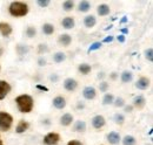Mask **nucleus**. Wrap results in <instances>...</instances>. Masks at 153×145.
Instances as JSON below:
<instances>
[{
	"label": "nucleus",
	"instance_id": "obj_1",
	"mask_svg": "<svg viewBox=\"0 0 153 145\" xmlns=\"http://www.w3.org/2000/svg\"><path fill=\"white\" fill-rule=\"evenodd\" d=\"M16 103H17V107L18 110L22 114H28L33 110L34 107V102H33V98L32 96L27 95V94H24V95H19L17 98H16Z\"/></svg>",
	"mask_w": 153,
	"mask_h": 145
},
{
	"label": "nucleus",
	"instance_id": "obj_2",
	"mask_svg": "<svg viewBox=\"0 0 153 145\" xmlns=\"http://www.w3.org/2000/svg\"><path fill=\"white\" fill-rule=\"evenodd\" d=\"M28 10H30L28 5L22 1H13V2H11V5L8 7L10 14L14 18H21V17L27 15Z\"/></svg>",
	"mask_w": 153,
	"mask_h": 145
},
{
	"label": "nucleus",
	"instance_id": "obj_3",
	"mask_svg": "<svg viewBox=\"0 0 153 145\" xmlns=\"http://www.w3.org/2000/svg\"><path fill=\"white\" fill-rule=\"evenodd\" d=\"M13 124V117L6 111H0V130L8 131Z\"/></svg>",
	"mask_w": 153,
	"mask_h": 145
},
{
	"label": "nucleus",
	"instance_id": "obj_4",
	"mask_svg": "<svg viewBox=\"0 0 153 145\" xmlns=\"http://www.w3.org/2000/svg\"><path fill=\"white\" fill-rule=\"evenodd\" d=\"M60 141V135L57 132H50L44 137V144L45 145H57Z\"/></svg>",
	"mask_w": 153,
	"mask_h": 145
},
{
	"label": "nucleus",
	"instance_id": "obj_5",
	"mask_svg": "<svg viewBox=\"0 0 153 145\" xmlns=\"http://www.w3.org/2000/svg\"><path fill=\"white\" fill-rule=\"evenodd\" d=\"M11 90H12L11 84H10L7 81L0 80V101L4 100V98L11 92Z\"/></svg>",
	"mask_w": 153,
	"mask_h": 145
},
{
	"label": "nucleus",
	"instance_id": "obj_6",
	"mask_svg": "<svg viewBox=\"0 0 153 145\" xmlns=\"http://www.w3.org/2000/svg\"><path fill=\"white\" fill-rule=\"evenodd\" d=\"M91 123H92V127H94V129L100 130L101 127H105V124H106V119H105V117L101 116V115H96V116L92 118Z\"/></svg>",
	"mask_w": 153,
	"mask_h": 145
},
{
	"label": "nucleus",
	"instance_id": "obj_7",
	"mask_svg": "<svg viewBox=\"0 0 153 145\" xmlns=\"http://www.w3.org/2000/svg\"><path fill=\"white\" fill-rule=\"evenodd\" d=\"M82 96H84V98L85 100H87V101H91V100H94L97 96V90L94 87H91V86H88V87H85L84 88V90H82Z\"/></svg>",
	"mask_w": 153,
	"mask_h": 145
},
{
	"label": "nucleus",
	"instance_id": "obj_8",
	"mask_svg": "<svg viewBox=\"0 0 153 145\" xmlns=\"http://www.w3.org/2000/svg\"><path fill=\"white\" fill-rule=\"evenodd\" d=\"M64 88L67 91H74L78 88V81L72 78V77H68L64 81Z\"/></svg>",
	"mask_w": 153,
	"mask_h": 145
},
{
	"label": "nucleus",
	"instance_id": "obj_9",
	"mask_svg": "<svg viewBox=\"0 0 153 145\" xmlns=\"http://www.w3.org/2000/svg\"><path fill=\"white\" fill-rule=\"evenodd\" d=\"M12 26L7 22H0V34L4 37H7L12 34Z\"/></svg>",
	"mask_w": 153,
	"mask_h": 145
},
{
	"label": "nucleus",
	"instance_id": "obj_10",
	"mask_svg": "<svg viewBox=\"0 0 153 145\" xmlns=\"http://www.w3.org/2000/svg\"><path fill=\"white\" fill-rule=\"evenodd\" d=\"M52 103H53V107L58 110H62V109L66 107V100H65V97H62V96H57V97H54L53 98V101H52Z\"/></svg>",
	"mask_w": 153,
	"mask_h": 145
},
{
	"label": "nucleus",
	"instance_id": "obj_11",
	"mask_svg": "<svg viewBox=\"0 0 153 145\" xmlns=\"http://www.w3.org/2000/svg\"><path fill=\"white\" fill-rule=\"evenodd\" d=\"M107 141H108V143L112 145H117L120 143V141H121V137H120V135L118 133V132H115V131H112V132H110L108 135H107Z\"/></svg>",
	"mask_w": 153,
	"mask_h": 145
},
{
	"label": "nucleus",
	"instance_id": "obj_12",
	"mask_svg": "<svg viewBox=\"0 0 153 145\" xmlns=\"http://www.w3.org/2000/svg\"><path fill=\"white\" fill-rule=\"evenodd\" d=\"M135 87L140 90H146L149 87H150V80L147 77H140L137 83H135Z\"/></svg>",
	"mask_w": 153,
	"mask_h": 145
},
{
	"label": "nucleus",
	"instance_id": "obj_13",
	"mask_svg": "<svg viewBox=\"0 0 153 145\" xmlns=\"http://www.w3.org/2000/svg\"><path fill=\"white\" fill-rule=\"evenodd\" d=\"M73 121H74V118H73V115H71V114H64V115L60 117V124H61L62 127H68V125H71V124L73 123Z\"/></svg>",
	"mask_w": 153,
	"mask_h": 145
},
{
	"label": "nucleus",
	"instance_id": "obj_14",
	"mask_svg": "<svg viewBox=\"0 0 153 145\" xmlns=\"http://www.w3.org/2000/svg\"><path fill=\"white\" fill-rule=\"evenodd\" d=\"M61 25L65 29H72L74 26H76V21L72 17H66V18L62 19L61 21Z\"/></svg>",
	"mask_w": 153,
	"mask_h": 145
},
{
	"label": "nucleus",
	"instance_id": "obj_15",
	"mask_svg": "<svg viewBox=\"0 0 153 145\" xmlns=\"http://www.w3.org/2000/svg\"><path fill=\"white\" fill-rule=\"evenodd\" d=\"M28 127H30V123L26 122V121H24V119H21L19 123H18L17 127H16V132L17 133H24L25 131L28 130Z\"/></svg>",
	"mask_w": 153,
	"mask_h": 145
},
{
	"label": "nucleus",
	"instance_id": "obj_16",
	"mask_svg": "<svg viewBox=\"0 0 153 145\" xmlns=\"http://www.w3.org/2000/svg\"><path fill=\"white\" fill-rule=\"evenodd\" d=\"M97 23V19L94 15H87L84 19V25L87 28H93Z\"/></svg>",
	"mask_w": 153,
	"mask_h": 145
},
{
	"label": "nucleus",
	"instance_id": "obj_17",
	"mask_svg": "<svg viewBox=\"0 0 153 145\" xmlns=\"http://www.w3.org/2000/svg\"><path fill=\"white\" fill-rule=\"evenodd\" d=\"M145 104H146V100H145V97L144 96H137L133 100V107L138 109H143L145 107Z\"/></svg>",
	"mask_w": 153,
	"mask_h": 145
},
{
	"label": "nucleus",
	"instance_id": "obj_18",
	"mask_svg": "<svg viewBox=\"0 0 153 145\" xmlns=\"http://www.w3.org/2000/svg\"><path fill=\"white\" fill-rule=\"evenodd\" d=\"M98 14L100 15V17H106V15H108L110 14V12H111V8H110V6H107V5H105V4H102V5H100V6H98Z\"/></svg>",
	"mask_w": 153,
	"mask_h": 145
},
{
	"label": "nucleus",
	"instance_id": "obj_19",
	"mask_svg": "<svg viewBox=\"0 0 153 145\" xmlns=\"http://www.w3.org/2000/svg\"><path fill=\"white\" fill-rule=\"evenodd\" d=\"M73 131L74 132H85L86 131V123L84 121H76L73 125Z\"/></svg>",
	"mask_w": 153,
	"mask_h": 145
},
{
	"label": "nucleus",
	"instance_id": "obj_20",
	"mask_svg": "<svg viewBox=\"0 0 153 145\" xmlns=\"http://www.w3.org/2000/svg\"><path fill=\"white\" fill-rule=\"evenodd\" d=\"M59 42H60L62 46L67 47V46L71 45V42H72V37H71L70 34H61V35L59 36Z\"/></svg>",
	"mask_w": 153,
	"mask_h": 145
},
{
	"label": "nucleus",
	"instance_id": "obj_21",
	"mask_svg": "<svg viewBox=\"0 0 153 145\" xmlns=\"http://www.w3.org/2000/svg\"><path fill=\"white\" fill-rule=\"evenodd\" d=\"M120 80H121L123 83H128V82H131V81L133 80V75H132L131 72L125 70V72L120 75Z\"/></svg>",
	"mask_w": 153,
	"mask_h": 145
},
{
	"label": "nucleus",
	"instance_id": "obj_22",
	"mask_svg": "<svg viewBox=\"0 0 153 145\" xmlns=\"http://www.w3.org/2000/svg\"><path fill=\"white\" fill-rule=\"evenodd\" d=\"M78 10L80 12H82V13H86V12H88L91 10V4L88 1H81V2H79Z\"/></svg>",
	"mask_w": 153,
	"mask_h": 145
},
{
	"label": "nucleus",
	"instance_id": "obj_23",
	"mask_svg": "<svg viewBox=\"0 0 153 145\" xmlns=\"http://www.w3.org/2000/svg\"><path fill=\"white\" fill-rule=\"evenodd\" d=\"M42 32L46 35H51L54 33V26L52 23H44L42 25Z\"/></svg>",
	"mask_w": 153,
	"mask_h": 145
},
{
	"label": "nucleus",
	"instance_id": "obj_24",
	"mask_svg": "<svg viewBox=\"0 0 153 145\" xmlns=\"http://www.w3.org/2000/svg\"><path fill=\"white\" fill-rule=\"evenodd\" d=\"M78 70L81 72L82 75H87V74H90V72H91L92 68H91V66H90V64H87V63H81V64H79Z\"/></svg>",
	"mask_w": 153,
	"mask_h": 145
},
{
	"label": "nucleus",
	"instance_id": "obj_25",
	"mask_svg": "<svg viewBox=\"0 0 153 145\" xmlns=\"http://www.w3.org/2000/svg\"><path fill=\"white\" fill-rule=\"evenodd\" d=\"M121 141H123V145H135V143H137L135 138L133 136H130V135L125 136Z\"/></svg>",
	"mask_w": 153,
	"mask_h": 145
},
{
	"label": "nucleus",
	"instance_id": "obj_26",
	"mask_svg": "<svg viewBox=\"0 0 153 145\" xmlns=\"http://www.w3.org/2000/svg\"><path fill=\"white\" fill-rule=\"evenodd\" d=\"M66 60V55L64 54L62 52H57L56 54L53 55V61L56 62V63H61L62 61H65Z\"/></svg>",
	"mask_w": 153,
	"mask_h": 145
},
{
	"label": "nucleus",
	"instance_id": "obj_27",
	"mask_svg": "<svg viewBox=\"0 0 153 145\" xmlns=\"http://www.w3.org/2000/svg\"><path fill=\"white\" fill-rule=\"evenodd\" d=\"M73 7H74V2L71 1V0H66V1L62 2V8H64L65 12H70V11H72Z\"/></svg>",
	"mask_w": 153,
	"mask_h": 145
},
{
	"label": "nucleus",
	"instance_id": "obj_28",
	"mask_svg": "<svg viewBox=\"0 0 153 145\" xmlns=\"http://www.w3.org/2000/svg\"><path fill=\"white\" fill-rule=\"evenodd\" d=\"M113 101H114V96H113L112 94H106V95L104 96V98H102V104L108 105V104H112Z\"/></svg>",
	"mask_w": 153,
	"mask_h": 145
},
{
	"label": "nucleus",
	"instance_id": "obj_29",
	"mask_svg": "<svg viewBox=\"0 0 153 145\" xmlns=\"http://www.w3.org/2000/svg\"><path fill=\"white\" fill-rule=\"evenodd\" d=\"M113 119H114V123L118 124V125H123L124 122H125V117H124V115H121V114H115Z\"/></svg>",
	"mask_w": 153,
	"mask_h": 145
},
{
	"label": "nucleus",
	"instance_id": "obj_30",
	"mask_svg": "<svg viewBox=\"0 0 153 145\" xmlns=\"http://www.w3.org/2000/svg\"><path fill=\"white\" fill-rule=\"evenodd\" d=\"M30 48L26 46V45H19L17 46V53L19 55H25L26 53H28Z\"/></svg>",
	"mask_w": 153,
	"mask_h": 145
},
{
	"label": "nucleus",
	"instance_id": "obj_31",
	"mask_svg": "<svg viewBox=\"0 0 153 145\" xmlns=\"http://www.w3.org/2000/svg\"><path fill=\"white\" fill-rule=\"evenodd\" d=\"M36 34H37V29H36L33 26L27 27V29H26V35L28 36V37H33V36H36Z\"/></svg>",
	"mask_w": 153,
	"mask_h": 145
},
{
	"label": "nucleus",
	"instance_id": "obj_32",
	"mask_svg": "<svg viewBox=\"0 0 153 145\" xmlns=\"http://www.w3.org/2000/svg\"><path fill=\"white\" fill-rule=\"evenodd\" d=\"M100 48H101V42H93V43L90 46V48H88V53L98 51V49H100Z\"/></svg>",
	"mask_w": 153,
	"mask_h": 145
},
{
	"label": "nucleus",
	"instance_id": "obj_33",
	"mask_svg": "<svg viewBox=\"0 0 153 145\" xmlns=\"http://www.w3.org/2000/svg\"><path fill=\"white\" fill-rule=\"evenodd\" d=\"M113 103H114V105L117 108H120V107L125 105V100L121 98V97H118V98H115L114 101H113Z\"/></svg>",
	"mask_w": 153,
	"mask_h": 145
},
{
	"label": "nucleus",
	"instance_id": "obj_34",
	"mask_svg": "<svg viewBox=\"0 0 153 145\" xmlns=\"http://www.w3.org/2000/svg\"><path fill=\"white\" fill-rule=\"evenodd\" d=\"M145 56H146V59H147L150 62H152L153 61V49L152 48H149V49L145 52Z\"/></svg>",
	"mask_w": 153,
	"mask_h": 145
},
{
	"label": "nucleus",
	"instance_id": "obj_35",
	"mask_svg": "<svg viewBox=\"0 0 153 145\" xmlns=\"http://www.w3.org/2000/svg\"><path fill=\"white\" fill-rule=\"evenodd\" d=\"M99 89L101 92H106L107 89H108V83L107 82H105V81H102L100 84H99Z\"/></svg>",
	"mask_w": 153,
	"mask_h": 145
},
{
	"label": "nucleus",
	"instance_id": "obj_36",
	"mask_svg": "<svg viewBox=\"0 0 153 145\" xmlns=\"http://www.w3.org/2000/svg\"><path fill=\"white\" fill-rule=\"evenodd\" d=\"M37 4H38L40 7H47L50 4H51V1L50 0H39V1H37Z\"/></svg>",
	"mask_w": 153,
	"mask_h": 145
},
{
	"label": "nucleus",
	"instance_id": "obj_37",
	"mask_svg": "<svg viewBox=\"0 0 153 145\" xmlns=\"http://www.w3.org/2000/svg\"><path fill=\"white\" fill-rule=\"evenodd\" d=\"M46 52H48V48H47V46L46 45H39V53L41 54V53H46Z\"/></svg>",
	"mask_w": 153,
	"mask_h": 145
},
{
	"label": "nucleus",
	"instance_id": "obj_38",
	"mask_svg": "<svg viewBox=\"0 0 153 145\" xmlns=\"http://www.w3.org/2000/svg\"><path fill=\"white\" fill-rule=\"evenodd\" d=\"M112 41H113V36L112 35L107 36V37H105V39L102 40V42H105V43H108V42H112Z\"/></svg>",
	"mask_w": 153,
	"mask_h": 145
},
{
	"label": "nucleus",
	"instance_id": "obj_39",
	"mask_svg": "<svg viewBox=\"0 0 153 145\" xmlns=\"http://www.w3.org/2000/svg\"><path fill=\"white\" fill-rule=\"evenodd\" d=\"M67 145H82L81 142H79V141H71V142H68Z\"/></svg>",
	"mask_w": 153,
	"mask_h": 145
},
{
	"label": "nucleus",
	"instance_id": "obj_40",
	"mask_svg": "<svg viewBox=\"0 0 153 145\" xmlns=\"http://www.w3.org/2000/svg\"><path fill=\"white\" fill-rule=\"evenodd\" d=\"M38 63H39V66H45V64H46V60L42 59V57H40L38 61Z\"/></svg>",
	"mask_w": 153,
	"mask_h": 145
},
{
	"label": "nucleus",
	"instance_id": "obj_41",
	"mask_svg": "<svg viewBox=\"0 0 153 145\" xmlns=\"http://www.w3.org/2000/svg\"><path fill=\"white\" fill-rule=\"evenodd\" d=\"M118 41H119V42H121V43H124V42H125V35H123V34H121V35L118 36Z\"/></svg>",
	"mask_w": 153,
	"mask_h": 145
},
{
	"label": "nucleus",
	"instance_id": "obj_42",
	"mask_svg": "<svg viewBox=\"0 0 153 145\" xmlns=\"http://www.w3.org/2000/svg\"><path fill=\"white\" fill-rule=\"evenodd\" d=\"M132 110H133V105H126L125 107V111L126 112H131Z\"/></svg>",
	"mask_w": 153,
	"mask_h": 145
},
{
	"label": "nucleus",
	"instance_id": "obj_43",
	"mask_svg": "<svg viewBox=\"0 0 153 145\" xmlns=\"http://www.w3.org/2000/svg\"><path fill=\"white\" fill-rule=\"evenodd\" d=\"M37 88H38V89H40V90L48 91V88H46V87H42V86H40V84H38V86H37Z\"/></svg>",
	"mask_w": 153,
	"mask_h": 145
},
{
	"label": "nucleus",
	"instance_id": "obj_44",
	"mask_svg": "<svg viewBox=\"0 0 153 145\" xmlns=\"http://www.w3.org/2000/svg\"><path fill=\"white\" fill-rule=\"evenodd\" d=\"M125 22H127V18H126V17H124V18L121 19V21H120V23H125Z\"/></svg>",
	"mask_w": 153,
	"mask_h": 145
},
{
	"label": "nucleus",
	"instance_id": "obj_45",
	"mask_svg": "<svg viewBox=\"0 0 153 145\" xmlns=\"http://www.w3.org/2000/svg\"><path fill=\"white\" fill-rule=\"evenodd\" d=\"M51 80H52V81H54V82H57L58 76H53V75H52V76H51Z\"/></svg>",
	"mask_w": 153,
	"mask_h": 145
},
{
	"label": "nucleus",
	"instance_id": "obj_46",
	"mask_svg": "<svg viewBox=\"0 0 153 145\" xmlns=\"http://www.w3.org/2000/svg\"><path fill=\"white\" fill-rule=\"evenodd\" d=\"M121 32H123L124 34H127V33H128V29H127V28H123V29H121Z\"/></svg>",
	"mask_w": 153,
	"mask_h": 145
},
{
	"label": "nucleus",
	"instance_id": "obj_47",
	"mask_svg": "<svg viewBox=\"0 0 153 145\" xmlns=\"http://www.w3.org/2000/svg\"><path fill=\"white\" fill-rule=\"evenodd\" d=\"M111 77H112V78H115V77H117V75H115V72H113V74H112V76H111Z\"/></svg>",
	"mask_w": 153,
	"mask_h": 145
},
{
	"label": "nucleus",
	"instance_id": "obj_48",
	"mask_svg": "<svg viewBox=\"0 0 153 145\" xmlns=\"http://www.w3.org/2000/svg\"><path fill=\"white\" fill-rule=\"evenodd\" d=\"M0 145H4V143H2V141L0 139Z\"/></svg>",
	"mask_w": 153,
	"mask_h": 145
}]
</instances>
